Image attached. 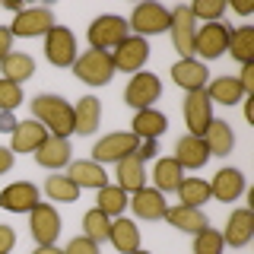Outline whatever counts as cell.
I'll return each instance as SVG.
<instances>
[{"label": "cell", "mask_w": 254, "mask_h": 254, "mask_svg": "<svg viewBox=\"0 0 254 254\" xmlns=\"http://www.w3.org/2000/svg\"><path fill=\"white\" fill-rule=\"evenodd\" d=\"M10 137H13V140H10L13 156H16V153H35V149L48 140V130L35 121V118H29V121H16V127H13Z\"/></svg>", "instance_id": "ffe728a7"}, {"label": "cell", "mask_w": 254, "mask_h": 254, "mask_svg": "<svg viewBox=\"0 0 254 254\" xmlns=\"http://www.w3.org/2000/svg\"><path fill=\"white\" fill-rule=\"evenodd\" d=\"M29 105H32V118H35L48 133H54V137H70V133H73V105H70L67 99L42 92V95H35Z\"/></svg>", "instance_id": "6da1fadb"}, {"label": "cell", "mask_w": 254, "mask_h": 254, "mask_svg": "<svg viewBox=\"0 0 254 254\" xmlns=\"http://www.w3.org/2000/svg\"><path fill=\"white\" fill-rule=\"evenodd\" d=\"M108 232H111V219L102 210H95V206H92V210L83 216V235L92 238L95 245H102V242H108Z\"/></svg>", "instance_id": "d590c367"}, {"label": "cell", "mask_w": 254, "mask_h": 254, "mask_svg": "<svg viewBox=\"0 0 254 254\" xmlns=\"http://www.w3.org/2000/svg\"><path fill=\"white\" fill-rule=\"evenodd\" d=\"M133 254H149V251H143V248H140V251H133Z\"/></svg>", "instance_id": "681fc988"}, {"label": "cell", "mask_w": 254, "mask_h": 254, "mask_svg": "<svg viewBox=\"0 0 254 254\" xmlns=\"http://www.w3.org/2000/svg\"><path fill=\"white\" fill-rule=\"evenodd\" d=\"M146 58H149V45H146V38H140V35H127L124 42L111 51V64H115V70H121V73H140Z\"/></svg>", "instance_id": "30bf717a"}, {"label": "cell", "mask_w": 254, "mask_h": 254, "mask_svg": "<svg viewBox=\"0 0 254 254\" xmlns=\"http://www.w3.org/2000/svg\"><path fill=\"white\" fill-rule=\"evenodd\" d=\"M115 178H118V188L127 190V194L146 188V169H143V159L137 153L124 156L121 162H115Z\"/></svg>", "instance_id": "7402d4cb"}, {"label": "cell", "mask_w": 254, "mask_h": 254, "mask_svg": "<svg viewBox=\"0 0 254 254\" xmlns=\"http://www.w3.org/2000/svg\"><path fill=\"white\" fill-rule=\"evenodd\" d=\"M0 70H3V79L22 86L26 79L35 76V61H32L29 54H22V51H10L3 61H0Z\"/></svg>", "instance_id": "f546056e"}, {"label": "cell", "mask_w": 254, "mask_h": 254, "mask_svg": "<svg viewBox=\"0 0 254 254\" xmlns=\"http://www.w3.org/2000/svg\"><path fill=\"white\" fill-rule=\"evenodd\" d=\"M35 162L42 165V169H48V172L67 169V165H70V140L48 133V140L35 149Z\"/></svg>", "instance_id": "e0dca14e"}, {"label": "cell", "mask_w": 254, "mask_h": 254, "mask_svg": "<svg viewBox=\"0 0 254 254\" xmlns=\"http://www.w3.org/2000/svg\"><path fill=\"white\" fill-rule=\"evenodd\" d=\"M32 254H64V248H58V245H38Z\"/></svg>", "instance_id": "c3c4849f"}, {"label": "cell", "mask_w": 254, "mask_h": 254, "mask_svg": "<svg viewBox=\"0 0 254 254\" xmlns=\"http://www.w3.org/2000/svg\"><path fill=\"white\" fill-rule=\"evenodd\" d=\"M35 203H42L38 200V188L29 185V181H16V185L0 190V206L10 213H29Z\"/></svg>", "instance_id": "44dd1931"}, {"label": "cell", "mask_w": 254, "mask_h": 254, "mask_svg": "<svg viewBox=\"0 0 254 254\" xmlns=\"http://www.w3.org/2000/svg\"><path fill=\"white\" fill-rule=\"evenodd\" d=\"M130 210H133V216H137V219L156 222V219H165L169 203H165V194H162V190H156V188H140V190H133Z\"/></svg>", "instance_id": "2e32d148"}, {"label": "cell", "mask_w": 254, "mask_h": 254, "mask_svg": "<svg viewBox=\"0 0 254 254\" xmlns=\"http://www.w3.org/2000/svg\"><path fill=\"white\" fill-rule=\"evenodd\" d=\"M178 197H181L185 206H200V203L210 200V181H203V178H181Z\"/></svg>", "instance_id": "e575fe53"}, {"label": "cell", "mask_w": 254, "mask_h": 254, "mask_svg": "<svg viewBox=\"0 0 254 254\" xmlns=\"http://www.w3.org/2000/svg\"><path fill=\"white\" fill-rule=\"evenodd\" d=\"M222 13H226V0H194L190 3V16L203 22H219Z\"/></svg>", "instance_id": "74e56055"}, {"label": "cell", "mask_w": 254, "mask_h": 254, "mask_svg": "<svg viewBox=\"0 0 254 254\" xmlns=\"http://www.w3.org/2000/svg\"><path fill=\"white\" fill-rule=\"evenodd\" d=\"M54 26L58 22H54V13L48 6H26L10 22V32H13V38H38V35L45 38Z\"/></svg>", "instance_id": "5b68a950"}, {"label": "cell", "mask_w": 254, "mask_h": 254, "mask_svg": "<svg viewBox=\"0 0 254 254\" xmlns=\"http://www.w3.org/2000/svg\"><path fill=\"white\" fill-rule=\"evenodd\" d=\"M86 35H89V48H92V51H108L111 54V48H118L127 35H130V26H127L124 16L105 13V16H95Z\"/></svg>", "instance_id": "7a4b0ae2"}, {"label": "cell", "mask_w": 254, "mask_h": 254, "mask_svg": "<svg viewBox=\"0 0 254 254\" xmlns=\"http://www.w3.org/2000/svg\"><path fill=\"white\" fill-rule=\"evenodd\" d=\"M235 79L242 83L245 95H254V64H242V73H238Z\"/></svg>", "instance_id": "60d3db41"}, {"label": "cell", "mask_w": 254, "mask_h": 254, "mask_svg": "<svg viewBox=\"0 0 254 254\" xmlns=\"http://www.w3.org/2000/svg\"><path fill=\"white\" fill-rule=\"evenodd\" d=\"M67 178L73 181L79 190H83V188L99 190V188H105V185H108V172H105V165L92 162V159H76V162H70V165H67Z\"/></svg>", "instance_id": "d6986e66"}, {"label": "cell", "mask_w": 254, "mask_h": 254, "mask_svg": "<svg viewBox=\"0 0 254 254\" xmlns=\"http://www.w3.org/2000/svg\"><path fill=\"white\" fill-rule=\"evenodd\" d=\"M213 121V102L206 99L203 89L197 92H188L185 95V124H188V133L190 137H203V130L210 127Z\"/></svg>", "instance_id": "4fadbf2b"}, {"label": "cell", "mask_w": 254, "mask_h": 254, "mask_svg": "<svg viewBox=\"0 0 254 254\" xmlns=\"http://www.w3.org/2000/svg\"><path fill=\"white\" fill-rule=\"evenodd\" d=\"M45 194L51 197V200H58V203H73V200H79V188L67 178V172L48 175V178H45Z\"/></svg>", "instance_id": "d6a6232c"}, {"label": "cell", "mask_w": 254, "mask_h": 254, "mask_svg": "<svg viewBox=\"0 0 254 254\" xmlns=\"http://www.w3.org/2000/svg\"><path fill=\"white\" fill-rule=\"evenodd\" d=\"M140 146V137L130 130H118V133H105L99 143L92 146V162L105 165V162H121L124 156L137 153Z\"/></svg>", "instance_id": "8992f818"}, {"label": "cell", "mask_w": 254, "mask_h": 254, "mask_svg": "<svg viewBox=\"0 0 254 254\" xmlns=\"http://www.w3.org/2000/svg\"><path fill=\"white\" fill-rule=\"evenodd\" d=\"M175 162L181 165V169H203L206 162H210V153H206V146H203V140L200 137H190V133H185L178 143H175Z\"/></svg>", "instance_id": "cb8c5ba5"}, {"label": "cell", "mask_w": 254, "mask_h": 254, "mask_svg": "<svg viewBox=\"0 0 254 254\" xmlns=\"http://www.w3.org/2000/svg\"><path fill=\"white\" fill-rule=\"evenodd\" d=\"M222 248H226V242L216 229H203L194 235V254H222Z\"/></svg>", "instance_id": "8d00e7d4"}, {"label": "cell", "mask_w": 254, "mask_h": 254, "mask_svg": "<svg viewBox=\"0 0 254 254\" xmlns=\"http://www.w3.org/2000/svg\"><path fill=\"white\" fill-rule=\"evenodd\" d=\"M169 22H172V10H165L162 3H137L127 26L137 32L140 38H149V35L169 32Z\"/></svg>", "instance_id": "277c9868"}, {"label": "cell", "mask_w": 254, "mask_h": 254, "mask_svg": "<svg viewBox=\"0 0 254 254\" xmlns=\"http://www.w3.org/2000/svg\"><path fill=\"white\" fill-rule=\"evenodd\" d=\"M203 146L210 156H229L235 149V133H232V124L229 121H219V118H213L210 127L203 130Z\"/></svg>", "instance_id": "d4e9b609"}, {"label": "cell", "mask_w": 254, "mask_h": 254, "mask_svg": "<svg viewBox=\"0 0 254 254\" xmlns=\"http://www.w3.org/2000/svg\"><path fill=\"white\" fill-rule=\"evenodd\" d=\"M172 79H175V86H181L185 92H197V89H206L210 70L197 58H181V61L172 64Z\"/></svg>", "instance_id": "5bb4252c"}, {"label": "cell", "mask_w": 254, "mask_h": 254, "mask_svg": "<svg viewBox=\"0 0 254 254\" xmlns=\"http://www.w3.org/2000/svg\"><path fill=\"white\" fill-rule=\"evenodd\" d=\"M13 127H16L13 111H0V130H3V133H13Z\"/></svg>", "instance_id": "bcb514c9"}, {"label": "cell", "mask_w": 254, "mask_h": 254, "mask_svg": "<svg viewBox=\"0 0 254 254\" xmlns=\"http://www.w3.org/2000/svg\"><path fill=\"white\" fill-rule=\"evenodd\" d=\"M29 229L38 245H54L61 235V213L51 203H35L29 210Z\"/></svg>", "instance_id": "8fae6325"}, {"label": "cell", "mask_w": 254, "mask_h": 254, "mask_svg": "<svg viewBox=\"0 0 254 254\" xmlns=\"http://www.w3.org/2000/svg\"><path fill=\"white\" fill-rule=\"evenodd\" d=\"M99 124H102V102L95 99V95H83V99H76V108H73V133L89 137Z\"/></svg>", "instance_id": "484cf974"}, {"label": "cell", "mask_w": 254, "mask_h": 254, "mask_svg": "<svg viewBox=\"0 0 254 254\" xmlns=\"http://www.w3.org/2000/svg\"><path fill=\"white\" fill-rule=\"evenodd\" d=\"M159 153V146H156V140H140V146H137V156L146 162V159H153Z\"/></svg>", "instance_id": "ee69618b"}, {"label": "cell", "mask_w": 254, "mask_h": 254, "mask_svg": "<svg viewBox=\"0 0 254 254\" xmlns=\"http://www.w3.org/2000/svg\"><path fill=\"white\" fill-rule=\"evenodd\" d=\"M181 178H185V169H181L172 156H165V159H159V162H156V169H153V188L156 190H162V194L178 190Z\"/></svg>", "instance_id": "4dcf8cb0"}, {"label": "cell", "mask_w": 254, "mask_h": 254, "mask_svg": "<svg viewBox=\"0 0 254 254\" xmlns=\"http://www.w3.org/2000/svg\"><path fill=\"white\" fill-rule=\"evenodd\" d=\"M165 222H169L172 229H178V232H190V235L210 229V219H206V213L200 206H185V203L169 206V210H165Z\"/></svg>", "instance_id": "ac0fdd59"}, {"label": "cell", "mask_w": 254, "mask_h": 254, "mask_svg": "<svg viewBox=\"0 0 254 254\" xmlns=\"http://www.w3.org/2000/svg\"><path fill=\"white\" fill-rule=\"evenodd\" d=\"M206 99L216 102V105H238V102H245L248 95H245L242 83H238L235 76H216L213 83H206Z\"/></svg>", "instance_id": "83f0119b"}, {"label": "cell", "mask_w": 254, "mask_h": 254, "mask_svg": "<svg viewBox=\"0 0 254 254\" xmlns=\"http://www.w3.org/2000/svg\"><path fill=\"white\" fill-rule=\"evenodd\" d=\"M245 194V175L238 169H219L216 178L210 181V197H216L222 203H232Z\"/></svg>", "instance_id": "603a6c76"}, {"label": "cell", "mask_w": 254, "mask_h": 254, "mask_svg": "<svg viewBox=\"0 0 254 254\" xmlns=\"http://www.w3.org/2000/svg\"><path fill=\"white\" fill-rule=\"evenodd\" d=\"M162 95V83H159L156 73H146V70H140V73L130 76V83H127L124 89V102L130 105L133 111H143V108H153V102Z\"/></svg>", "instance_id": "ba28073f"}, {"label": "cell", "mask_w": 254, "mask_h": 254, "mask_svg": "<svg viewBox=\"0 0 254 254\" xmlns=\"http://www.w3.org/2000/svg\"><path fill=\"white\" fill-rule=\"evenodd\" d=\"M22 102V86L0 76V111H16Z\"/></svg>", "instance_id": "f35d334b"}, {"label": "cell", "mask_w": 254, "mask_h": 254, "mask_svg": "<svg viewBox=\"0 0 254 254\" xmlns=\"http://www.w3.org/2000/svg\"><path fill=\"white\" fill-rule=\"evenodd\" d=\"M133 130L130 133H137L140 140H159L165 133V127H169V118L162 115V111H156V108H143L133 115Z\"/></svg>", "instance_id": "f1b7e54d"}, {"label": "cell", "mask_w": 254, "mask_h": 254, "mask_svg": "<svg viewBox=\"0 0 254 254\" xmlns=\"http://www.w3.org/2000/svg\"><path fill=\"white\" fill-rule=\"evenodd\" d=\"M229 32H232V29L222 26V22H203V26H197L194 54H200L203 61H213V58H219V54H226Z\"/></svg>", "instance_id": "7c38bea8"}, {"label": "cell", "mask_w": 254, "mask_h": 254, "mask_svg": "<svg viewBox=\"0 0 254 254\" xmlns=\"http://www.w3.org/2000/svg\"><path fill=\"white\" fill-rule=\"evenodd\" d=\"M229 54L238 64H254V29L251 26H238L229 32Z\"/></svg>", "instance_id": "1f68e13d"}, {"label": "cell", "mask_w": 254, "mask_h": 254, "mask_svg": "<svg viewBox=\"0 0 254 254\" xmlns=\"http://www.w3.org/2000/svg\"><path fill=\"white\" fill-rule=\"evenodd\" d=\"M108 242L115 245V251H121V254L140 251V229H137V222H133V219H124V216H115V219H111Z\"/></svg>", "instance_id": "4316f807"}, {"label": "cell", "mask_w": 254, "mask_h": 254, "mask_svg": "<svg viewBox=\"0 0 254 254\" xmlns=\"http://www.w3.org/2000/svg\"><path fill=\"white\" fill-rule=\"evenodd\" d=\"M73 73L76 79H83L86 86H108L111 76H115V64H111L108 51H83L73 61Z\"/></svg>", "instance_id": "3957f363"}, {"label": "cell", "mask_w": 254, "mask_h": 254, "mask_svg": "<svg viewBox=\"0 0 254 254\" xmlns=\"http://www.w3.org/2000/svg\"><path fill=\"white\" fill-rule=\"evenodd\" d=\"M13 149L10 146H0V175H6V172H10L13 169Z\"/></svg>", "instance_id": "f6af8a7d"}, {"label": "cell", "mask_w": 254, "mask_h": 254, "mask_svg": "<svg viewBox=\"0 0 254 254\" xmlns=\"http://www.w3.org/2000/svg\"><path fill=\"white\" fill-rule=\"evenodd\" d=\"M10 51H13V32L6 26H0V61H3Z\"/></svg>", "instance_id": "7bdbcfd3"}, {"label": "cell", "mask_w": 254, "mask_h": 254, "mask_svg": "<svg viewBox=\"0 0 254 254\" xmlns=\"http://www.w3.org/2000/svg\"><path fill=\"white\" fill-rule=\"evenodd\" d=\"M16 248V232H13V226H3L0 222V254H10Z\"/></svg>", "instance_id": "b9f144b4"}, {"label": "cell", "mask_w": 254, "mask_h": 254, "mask_svg": "<svg viewBox=\"0 0 254 254\" xmlns=\"http://www.w3.org/2000/svg\"><path fill=\"white\" fill-rule=\"evenodd\" d=\"M229 6H232V10H235L238 16H248V13L254 10V6L248 3V0H232V3H229Z\"/></svg>", "instance_id": "7dc6e473"}, {"label": "cell", "mask_w": 254, "mask_h": 254, "mask_svg": "<svg viewBox=\"0 0 254 254\" xmlns=\"http://www.w3.org/2000/svg\"><path fill=\"white\" fill-rule=\"evenodd\" d=\"M95 210H102L108 219L121 216L127 210V190H121L118 185H105L99 188V197H95Z\"/></svg>", "instance_id": "836d02e7"}, {"label": "cell", "mask_w": 254, "mask_h": 254, "mask_svg": "<svg viewBox=\"0 0 254 254\" xmlns=\"http://www.w3.org/2000/svg\"><path fill=\"white\" fill-rule=\"evenodd\" d=\"M251 235H254V213L248 206H238V210L229 213L222 242H226L229 248H245V245L251 242Z\"/></svg>", "instance_id": "9a60e30c"}, {"label": "cell", "mask_w": 254, "mask_h": 254, "mask_svg": "<svg viewBox=\"0 0 254 254\" xmlns=\"http://www.w3.org/2000/svg\"><path fill=\"white\" fill-rule=\"evenodd\" d=\"M45 58L51 67H73L76 61V38L67 26H54L45 35Z\"/></svg>", "instance_id": "52a82bcc"}, {"label": "cell", "mask_w": 254, "mask_h": 254, "mask_svg": "<svg viewBox=\"0 0 254 254\" xmlns=\"http://www.w3.org/2000/svg\"><path fill=\"white\" fill-rule=\"evenodd\" d=\"M64 254H99V245H95L92 238H86V235H76L73 242L64 248Z\"/></svg>", "instance_id": "ab89813d"}, {"label": "cell", "mask_w": 254, "mask_h": 254, "mask_svg": "<svg viewBox=\"0 0 254 254\" xmlns=\"http://www.w3.org/2000/svg\"><path fill=\"white\" fill-rule=\"evenodd\" d=\"M172 45L181 58H194V38H197V19L190 16V6H175L169 22Z\"/></svg>", "instance_id": "9c48e42d"}]
</instances>
